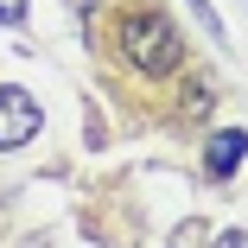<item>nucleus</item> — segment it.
Instances as JSON below:
<instances>
[{
	"label": "nucleus",
	"mask_w": 248,
	"mask_h": 248,
	"mask_svg": "<svg viewBox=\"0 0 248 248\" xmlns=\"http://www.w3.org/2000/svg\"><path fill=\"white\" fill-rule=\"evenodd\" d=\"M121 51H127V64L146 70V77H172V70L185 64V38H178L172 19H159V13H134V19L121 26Z\"/></svg>",
	"instance_id": "f257e3e1"
},
{
	"label": "nucleus",
	"mask_w": 248,
	"mask_h": 248,
	"mask_svg": "<svg viewBox=\"0 0 248 248\" xmlns=\"http://www.w3.org/2000/svg\"><path fill=\"white\" fill-rule=\"evenodd\" d=\"M38 102L19 89V83H0V153H19L26 140H38Z\"/></svg>",
	"instance_id": "f03ea898"
},
{
	"label": "nucleus",
	"mask_w": 248,
	"mask_h": 248,
	"mask_svg": "<svg viewBox=\"0 0 248 248\" xmlns=\"http://www.w3.org/2000/svg\"><path fill=\"white\" fill-rule=\"evenodd\" d=\"M242 159H248V134H242V127H217V134L204 140V172H210V178H229Z\"/></svg>",
	"instance_id": "7ed1b4c3"
},
{
	"label": "nucleus",
	"mask_w": 248,
	"mask_h": 248,
	"mask_svg": "<svg viewBox=\"0 0 248 248\" xmlns=\"http://www.w3.org/2000/svg\"><path fill=\"white\" fill-rule=\"evenodd\" d=\"M191 13H197V19H204V32H210V38H223V19L210 13V0H191Z\"/></svg>",
	"instance_id": "20e7f679"
},
{
	"label": "nucleus",
	"mask_w": 248,
	"mask_h": 248,
	"mask_svg": "<svg viewBox=\"0 0 248 248\" xmlns=\"http://www.w3.org/2000/svg\"><path fill=\"white\" fill-rule=\"evenodd\" d=\"M26 19V0H0V26H19Z\"/></svg>",
	"instance_id": "39448f33"
},
{
	"label": "nucleus",
	"mask_w": 248,
	"mask_h": 248,
	"mask_svg": "<svg viewBox=\"0 0 248 248\" xmlns=\"http://www.w3.org/2000/svg\"><path fill=\"white\" fill-rule=\"evenodd\" d=\"M242 242H248V235H242V229H223V235H217V242H210V248H242Z\"/></svg>",
	"instance_id": "423d86ee"
}]
</instances>
